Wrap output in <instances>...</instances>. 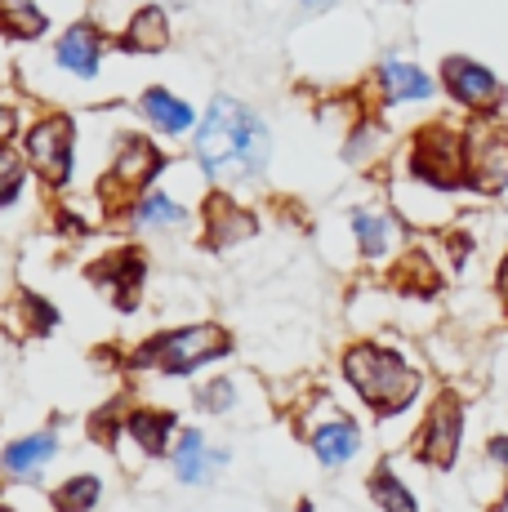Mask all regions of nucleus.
Here are the masks:
<instances>
[{
    "mask_svg": "<svg viewBox=\"0 0 508 512\" xmlns=\"http://www.w3.org/2000/svg\"><path fill=\"white\" fill-rule=\"evenodd\" d=\"M18 130V121H14V112L9 107H0V143H9V134Z\"/></svg>",
    "mask_w": 508,
    "mask_h": 512,
    "instance_id": "obj_28",
    "label": "nucleus"
},
{
    "mask_svg": "<svg viewBox=\"0 0 508 512\" xmlns=\"http://www.w3.org/2000/svg\"><path fill=\"white\" fill-rule=\"evenodd\" d=\"M455 450H459V401L455 397H442L428 415V428H424V441H419V455L437 468H451L455 464Z\"/></svg>",
    "mask_w": 508,
    "mask_h": 512,
    "instance_id": "obj_13",
    "label": "nucleus"
},
{
    "mask_svg": "<svg viewBox=\"0 0 508 512\" xmlns=\"http://www.w3.org/2000/svg\"><path fill=\"white\" fill-rule=\"evenodd\" d=\"M415 174L433 187H455L464 179V152L446 130H428L424 139L415 143Z\"/></svg>",
    "mask_w": 508,
    "mask_h": 512,
    "instance_id": "obj_6",
    "label": "nucleus"
},
{
    "mask_svg": "<svg viewBox=\"0 0 508 512\" xmlns=\"http://www.w3.org/2000/svg\"><path fill=\"white\" fill-rule=\"evenodd\" d=\"M500 290H504V299H508V259H504V272H500Z\"/></svg>",
    "mask_w": 508,
    "mask_h": 512,
    "instance_id": "obj_30",
    "label": "nucleus"
},
{
    "mask_svg": "<svg viewBox=\"0 0 508 512\" xmlns=\"http://www.w3.org/2000/svg\"><path fill=\"white\" fill-rule=\"evenodd\" d=\"M379 90H384L388 103H410V98L433 94V81L410 63H384V72H379Z\"/></svg>",
    "mask_w": 508,
    "mask_h": 512,
    "instance_id": "obj_19",
    "label": "nucleus"
},
{
    "mask_svg": "<svg viewBox=\"0 0 508 512\" xmlns=\"http://www.w3.org/2000/svg\"><path fill=\"white\" fill-rule=\"evenodd\" d=\"M143 272H148V263H143V250H116V254H107V259L90 272V277L99 281L107 294H112L116 308L130 312L134 308V294H139V285H143Z\"/></svg>",
    "mask_w": 508,
    "mask_h": 512,
    "instance_id": "obj_10",
    "label": "nucleus"
},
{
    "mask_svg": "<svg viewBox=\"0 0 508 512\" xmlns=\"http://www.w3.org/2000/svg\"><path fill=\"white\" fill-rule=\"evenodd\" d=\"M344 374L361 392V401H366L370 410H379V415L406 410L419 392V374L410 370L397 352L379 348V343H357V348H348Z\"/></svg>",
    "mask_w": 508,
    "mask_h": 512,
    "instance_id": "obj_2",
    "label": "nucleus"
},
{
    "mask_svg": "<svg viewBox=\"0 0 508 512\" xmlns=\"http://www.w3.org/2000/svg\"><path fill=\"white\" fill-rule=\"evenodd\" d=\"M121 45L134 49V54H161V49H170V14H165V5H143L130 18V27H125Z\"/></svg>",
    "mask_w": 508,
    "mask_h": 512,
    "instance_id": "obj_16",
    "label": "nucleus"
},
{
    "mask_svg": "<svg viewBox=\"0 0 508 512\" xmlns=\"http://www.w3.org/2000/svg\"><path fill=\"white\" fill-rule=\"evenodd\" d=\"M232 339L223 326L201 321V326H183V330H161L156 339H148L134 352V366L139 370H161V374H192L210 361L228 357Z\"/></svg>",
    "mask_w": 508,
    "mask_h": 512,
    "instance_id": "obj_3",
    "label": "nucleus"
},
{
    "mask_svg": "<svg viewBox=\"0 0 508 512\" xmlns=\"http://www.w3.org/2000/svg\"><path fill=\"white\" fill-rule=\"evenodd\" d=\"M54 455H58L54 432H32V437H18L0 450V468H5L9 481H36Z\"/></svg>",
    "mask_w": 508,
    "mask_h": 512,
    "instance_id": "obj_12",
    "label": "nucleus"
},
{
    "mask_svg": "<svg viewBox=\"0 0 508 512\" xmlns=\"http://www.w3.org/2000/svg\"><path fill=\"white\" fill-rule=\"evenodd\" d=\"M232 401H237V383L232 379H214L197 392V406L205 410V415H228Z\"/></svg>",
    "mask_w": 508,
    "mask_h": 512,
    "instance_id": "obj_26",
    "label": "nucleus"
},
{
    "mask_svg": "<svg viewBox=\"0 0 508 512\" xmlns=\"http://www.w3.org/2000/svg\"><path fill=\"white\" fill-rule=\"evenodd\" d=\"M0 512H9V508H0Z\"/></svg>",
    "mask_w": 508,
    "mask_h": 512,
    "instance_id": "obj_32",
    "label": "nucleus"
},
{
    "mask_svg": "<svg viewBox=\"0 0 508 512\" xmlns=\"http://www.w3.org/2000/svg\"><path fill=\"white\" fill-rule=\"evenodd\" d=\"M139 112L148 116L152 130L174 134V139H179V134H192V130H197V112H192L183 98H174L170 90H161V85H152V90L139 98Z\"/></svg>",
    "mask_w": 508,
    "mask_h": 512,
    "instance_id": "obj_14",
    "label": "nucleus"
},
{
    "mask_svg": "<svg viewBox=\"0 0 508 512\" xmlns=\"http://www.w3.org/2000/svg\"><path fill=\"white\" fill-rule=\"evenodd\" d=\"M170 459H174V477H179L183 486H201V481H210L214 472L228 464V450H214L197 428H188V432H179V441L170 446Z\"/></svg>",
    "mask_w": 508,
    "mask_h": 512,
    "instance_id": "obj_9",
    "label": "nucleus"
},
{
    "mask_svg": "<svg viewBox=\"0 0 508 512\" xmlns=\"http://www.w3.org/2000/svg\"><path fill=\"white\" fill-rule=\"evenodd\" d=\"M491 459L508 468V437H495V441H491Z\"/></svg>",
    "mask_w": 508,
    "mask_h": 512,
    "instance_id": "obj_29",
    "label": "nucleus"
},
{
    "mask_svg": "<svg viewBox=\"0 0 508 512\" xmlns=\"http://www.w3.org/2000/svg\"><path fill=\"white\" fill-rule=\"evenodd\" d=\"M125 432H130L134 441H139L148 455H165V450L174 446V432H179V419L165 415V410H134L130 419H125Z\"/></svg>",
    "mask_w": 508,
    "mask_h": 512,
    "instance_id": "obj_18",
    "label": "nucleus"
},
{
    "mask_svg": "<svg viewBox=\"0 0 508 512\" xmlns=\"http://www.w3.org/2000/svg\"><path fill=\"white\" fill-rule=\"evenodd\" d=\"M103 32L94 23H76L67 27L63 36H58L54 45V63L63 67V72H72L76 81H94L99 76V63H103Z\"/></svg>",
    "mask_w": 508,
    "mask_h": 512,
    "instance_id": "obj_8",
    "label": "nucleus"
},
{
    "mask_svg": "<svg viewBox=\"0 0 508 512\" xmlns=\"http://www.w3.org/2000/svg\"><path fill=\"white\" fill-rule=\"evenodd\" d=\"M304 5H330V0H304Z\"/></svg>",
    "mask_w": 508,
    "mask_h": 512,
    "instance_id": "obj_31",
    "label": "nucleus"
},
{
    "mask_svg": "<svg viewBox=\"0 0 508 512\" xmlns=\"http://www.w3.org/2000/svg\"><path fill=\"white\" fill-rule=\"evenodd\" d=\"M103 504V477L94 472H76L54 490V512H94Z\"/></svg>",
    "mask_w": 508,
    "mask_h": 512,
    "instance_id": "obj_21",
    "label": "nucleus"
},
{
    "mask_svg": "<svg viewBox=\"0 0 508 512\" xmlns=\"http://www.w3.org/2000/svg\"><path fill=\"white\" fill-rule=\"evenodd\" d=\"M45 32V14L36 0H0V36L5 41H32Z\"/></svg>",
    "mask_w": 508,
    "mask_h": 512,
    "instance_id": "obj_20",
    "label": "nucleus"
},
{
    "mask_svg": "<svg viewBox=\"0 0 508 512\" xmlns=\"http://www.w3.org/2000/svg\"><path fill=\"white\" fill-rule=\"evenodd\" d=\"M468 179L482 192H504L508 187V130L491 125L477 134L473 130V152H468Z\"/></svg>",
    "mask_w": 508,
    "mask_h": 512,
    "instance_id": "obj_7",
    "label": "nucleus"
},
{
    "mask_svg": "<svg viewBox=\"0 0 508 512\" xmlns=\"http://www.w3.org/2000/svg\"><path fill=\"white\" fill-rule=\"evenodd\" d=\"M353 236H357V245H361V254H366V259H384L388 241H393V228H388L384 214L353 210Z\"/></svg>",
    "mask_w": 508,
    "mask_h": 512,
    "instance_id": "obj_23",
    "label": "nucleus"
},
{
    "mask_svg": "<svg viewBox=\"0 0 508 512\" xmlns=\"http://www.w3.org/2000/svg\"><path fill=\"white\" fill-rule=\"evenodd\" d=\"M197 165L205 170V179L219 187H241L254 183L268 170L272 139L268 125L259 121V112L246 107L241 98L219 94L210 103V112L197 121V139H192Z\"/></svg>",
    "mask_w": 508,
    "mask_h": 512,
    "instance_id": "obj_1",
    "label": "nucleus"
},
{
    "mask_svg": "<svg viewBox=\"0 0 508 512\" xmlns=\"http://www.w3.org/2000/svg\"><path fill=\"white\" fill-rule=\"evenodd\" d=\"M205 219H210V232H205V241H210L214 250H228V245H237V241H246V236H254V219H250L246 210H237L228 196H219V201L205 210Z\"/></svg>",
    "mask_w": 508,
    "mask_h": 512,
    "instance_id": "obj_17",
    "label": "nucleus"
},
{
    "mask_svg": "<svg viewBox=\"0 0 508 512\" xmlns=\"http://www.w3.org/2000/svg\"><path fill=\"white\" fill-rule=\"evenodd\" d=\"M72 147H76V125L72 116L54 112L41 116L23 130V161L45 187H67L72 183Z\"/></svg>",
    "mask_w": 508,
    "mask_h": 512,
    "instance_id": "obj_4",
    "label": "nucleus"
},
{
    "mask_svg": "<svg viewBox=\"0 0 508 512\" xmlns=\"http://www.w3.org/2000/svg\"><path fill=\"white\" fill-rule=\"evenodd\" d=\"M312 450H317V459L326 468H344L348 459L361 450V432H357V423H348V419H326V423H317L312 428Z\"/></svg>",
    "mask_w": 508,
    "mask_h": 512,
    "instance_id": "obj_15",
    "label": "nucleus"
},
{
    "mask_svg": "<svg viewBox=\"0 0 508 512\" xmlns=\"http://www.w3.org/2000/svg\"><path fill=\"white\" fill-rule=\"evenodd\" d=\"M370 499L384 512H415V495L393 477V468H375V477H370Z\"/></svg>",
    "mask_w": 508,
    "mask_h": 512,
    "instance_id": "obj_24",
    "label": "nucleus"
},
{
    "mask_svg": "<svg viewBox=\"0 0 508 512\" xmlns=\"http://www.w3.org/2000/svg\"><path fill=\"white\" fill-rule=\"evenodd\" d=\"M23 317H27V326H32L36 334H50L58 326V312L41 299V294H27V299H23Z\"/></svg>",
    "mask_w": 508,
    "mask_h": 512,
    "instance_id": "obj_27",
    "label": "nucleus"
},
{
    "mask_svg": "<svg viewBox=\"0 0 508 512\" xmlns=\"http://www.w3.org/2000/svg\"><path fill=\"white\" fill-rule=\"evenodd\" d=\"M165 170V152L156 147L152 139H139V134H130V139H121L112 156V170H107V187L112 192H130L139 196L143 187H152V179Z\"/></svg>",
    "mask_w": 508,
    "mask_h": 512,
    "instance_id": "obj_5",
    "label": "nucleus"
},
{
    "mask_svg": "<svg viewBox=\"0 0 508 512\" xmlns=\"http://www.w3.org/2000/svg\"><path fill=\"white\" fill-rule=\"evenodd\" d=\"M179 223H188V210H183L179 201H170V196L148 192L143 201H134V228L170 232V228H179Z\"/></svg>",
    "mask_w": 508,
    "mask_h": 512,
    "instance_id": "obj_22",
    "label": "nucleus"
},
{
    "mask_svg": "<svg viewBox=\"0 0 508 512\" xmlns=\"http://www.w3.org/2000/svg\"><path fill=\"white\" fill-rule=\"evenodd\" d=\"M442 76H446V90H451L464 107H500V98H504L500 81H495L486 67L468 63V58H446Z\"/></svg>",
    "mask_w": 508,
    "mask_h": 512,
    "instance_id": "obj_11",
    "label": "nucleus"
},
{
    "mask_svg": "<svg viewBox=\"0 0 508 512\" xmlns=\"http://www.w3.org/2000/svg\"><path fill=\"white\" fill-rule=\"evenodd\" d=\"M23 170H27L23 152H14L9 143H0V205L18 201V192H23Z\"/></svg>",
    "mask_w": 508,
    "mask_h": 512,
    "instance_id": "obj_25",
    "label": "nucleus"
}]
</instances>
